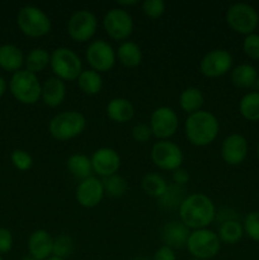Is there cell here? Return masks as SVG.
Returning <instances> with one entry per match:
<instances>
[{
  "instance_id": "cell-1",
  "label": "cell",
  "mask_w": 259,
  "mask_h": 260,
  "mask_svg": "<svg viewBox=\"0 0 259 260\" xmlns=\"http://www.w3.org/2000/svg\"><path fill=\"white\" fill-rule=\"evenodd\" d=\"M180 222L184 223L189 230L207 229L216 220L215 203L208 196L203 193H192L185 196L179 208Z\"/></svg>"
},
{
  "instance_id": "cell-2",
  "label": "cell",
  "mask_w": 259,
  "mask_h": 260,
  "mask_svg": "<svg viewBox=\"0 0 259 260\" xmlns=\"http://www.w3.org/2000/svg\"><path fill=\"white\" fill-rule=\"evenodd\" d=\"M184 132L190 144L197 147H205L217 139L220 122L213 113L201 109L188 114L184 123Z\"/></svg>"
},
{
  "instance_id": "cell-3",
  "label": "cell",
  "mask_w": 259,
  "mask_h": 260,
  "mask_svg": "<svg viewBox=\"0 0 259 260\" xmlns=\"http://www.w3.org/2000/svg\"><path fill=\"white\" fill-rule=\"evenodd\" d=\"M86 128V118L78 111H65L56 114L48 123V132L57 141H69L80 136Z\"/></svg>"
},
{
  "instance_id": "cell-4",
  "label": "cell",
  "mask_w": 259,
  "mask_h": 260,
  "mask_svg": "<svg viewBox=\"0 0 259 260\" xmlns=\"http://www.w3.org/2000/svg\"><path fill=\"white\" fill-rule=\"evenodd\" d=\"M9 90L19 103L32 106L41 99L42 84L40 83L36 74L22 69L13 74L10 78Z\"/></svg>"
},
{
  "instance_id": "cell-5",
  "label": "cell",
  "mask_w": 259,
  "mask_h": 260,
  "mask_svg": "<svg viewBox=\"0 0 259 260\" xmlns=\"http://www.w3.org/2000/svg\"><path fill=\"white\" fill-rule=\"evenodd\" d=\"M185 248L193 259L210 260L220 253L221 240L217 233L210 229L192 230L188 236Z\"/></svg>"
},
{
  "instance_id": "cell-6",
  "label": "cell",
  "mask_w": 259,
  "mask_h": 260,
  "mask_svg": "<svg viewBox=\"0 0 259 260\" xmlns=\"http://www.w3.org/2000/svg\"><path fill=\"white\" fill-rule=\"evenodd\" d=\"M50 68L56 78L62 81L78 80L83 73V62L78 53L69 47H57L52 51Z\"/></svg>"
},
{
  "instance_id": "cell-7",
  "label": "cell",
  "mask_w": 259,
  "mask_h": 260,
  "mask_svg": "<svg viewBox=\"0 0 259 260\" xmlns=\"http://www.w3.org/2000/svg\"><path fill=\"white\" fill-rule=\"evenodd\" d=\"M17 24L23 35L32 38L43 37L48 35L52 28L50 17L41 8L35 5H25L17 14Z\"/></svg>"
},
{
  "instance_id": "cell-8",
  "label": "cell",
  "mask_w": 259,
  "mask_h": 260,
  "mask_svg": "<svg viewBox=\"0 0 259 260\" xmlns=\"http://www.w3.org/2000/svg\"><path fill=\"white\" fill-rule=\"evenodd\" d=\"M226 23L234 32L248 36L259 25V14L254 7L246 3H235L226 10Z\"/></svg>"
},
{
  "instance_id": "cell-9",
  "label": "cell",
  "mask_w": 259,
  "mask_h": 260,
  "mask_svg": "<svg viewBox=\"0 0 259 260\" xmlns=\"http://www.w3.org/2000/svg\"><path fill=\"white\" fill-rule=\"evenodd\" d=\"M150 156H151L152 162L159 169L167 170V172H174L178 168L182 167L183 159H184L182 149L175 142L169 141V140H159L155 142L151 147Z\"/></svg>"
},
{
  "instance_id": "cell-10",
  "label": "cell",
  "mask_w": 259,
  "mask_h": 260,
  "mask_svg": "<svg viewBox=\"0 0 259 260\" xmlns=\"http://www.w3.org/2000/svg\"><path fill=\"white\" fill-rule=\"evenodd\" d=\"M103 28L112 40L124 41L134 32V19L124 8H112L104 14Z\"/></svg>"
},
{
  "instance_id": "cell-11",
  "label": "cell",
  "mask_w": 259,
  "mask_h": 260,
  "mask_svg": "<svg viewBox=\"0 0 259 260\" xmlns=\"http://www.w3.org/2000/svg\"><path fill=\"white\" fill-rule=\"evenodd\" d=\"M85 58L91 70L99 74L111 70L117 61L116 51L104 40H95L89 43L85 51Z\"/></svg>"
},
{
  "instance_id": "cell-12",
  "label": "cell",
  "mask_w": 259,
  "mask_h": 260,
  "mask_svg": "<svg viewBox=\"0 0 259 260\" xmlns=\"http://www.w3.org/2000/svg\"><path fill=\"white\" fill-rule=\"evenodd\" d=\"M98 19L90 10L81 9L74 13L68 22V35L75 42H88L95 35Z\"/></svg>"
},
{
  "instance_id": "cell-13",
  "label": "cell",
  "mask_w": 259,
  "mask_h": 260,
  "mask_svg": "<svg viewBox=\"0 0 259 260\" xmlns=\"http://www.w3.org/2000/svg\"><path fill=\"white\" fill-rule=\"evenodd\" d=\"M150 128L152 136L159 140H169L174 136L179 127V118L177 112L167 106L157 107L150 116Z\"/></svg>"
},
{
  "instance_id": "cell-14",
  "label": "cell",
  "mask_w": 259,
  "mask_h": 260,
  "mask_svg": "<svg viewBox=\"0 0 259 260\" xmlns=\"http://www.w3.org/2000/svg\"><path fill=\"white\" fill-rule=\"evenodd\" d=\"M233 63V55L228 50L216 48L203 56L200 62V71L206 78H220L231 70Z\"/></svg>"
},
{
  "instance_id": "cell-15",
  "label": "cell",
  "mask_w": 259,
  "mask_h": 260,
  "mask_svg": "<svg viewBox=\"0 0 259 260\" xmlns=\"http://www.w3.org/2000/svg\"><path fill=\"white\" fill-rule=\"evenodd\" d=\"M104 188L102 179L96 177H89L80 180L75 190V200L81 207L94 208L102 202L104 197Z\"/></svg>"
},
{
  "instance_id": "cell-16",
  "label": "cell",
  "mask_w": 259,
  "mask_h": 260,
  "mask_svg": "<svg viewBox=\"0 0 259 260\" xmlns=\"http://www.w3.org/2000/svg\"><path fill=\"white\" fill-rule=\"evenodd\" d=\"M91 167L93 173L102 178L117 174L121 168V156L111 147H99L91 154Z\"/></svg>"
},
{
  "instance_id": "cell-17",
  "label": "cell",
  "mask_w": 259,
  "mask_h": 260,
  "mask_svg": "<svg viewBox=\"0 0 259 260\" xmlns=\"http://www.w3.org/2000/svg\"><path fill=\"white\" fill-rule=\"evenodd\" d=\"M248 140L240 134H231L225 137L221 145V157L231 167H236L244 162L248 156Z\"/></svg>"
},
{
  "instance_id": "cell-18",
  "label": "cell",
  "mask_w": 259,
  "mask_h": 260,
  "mask_svg": "<svg viewBox=\"0 0 259 260\" xmlns=\"http://www.w3.org/2000/svg\"><path fill=\"white\" fill-rule=\"evenodd\" d=\"M28 253L37 260H46L52 256L53 238L48 231L36 230L30 234L27 243Z\"/></svg>"
},
{
  "instance_id": "cell-19",
  "label": "cell",
  "mask_w": 259,
  "mask_h": 260,
  "mask_svg": "<svg viewBox=\"0 0 259 260\" xmlns=\"http://www.w3.org/2000/svg\"><path fill=\"white\" fill-rule=\"evenodd\" d=\"M190 230L180 221H170L164 225L161 230V240L164 245L174 249L185 248Z\"/></svg>"
},
{
  "instance_id": "cell-20",
  "label": "cell",
  "mask_w": 259,
  "mask_h": 260,
  "mask_svg": "<svg viewBox=\"0 0 259 260\" xmlns=\"http://www.w3.org/2000/svg\"><path fill=\"white\" fill-rule=\"evenodd\" d=\"M66 98V84L61 79L56 76L46 79L45 83L42 84V93H41V99L45 103V106L50 108H57L62 104Z\"/></svg>"
},
{
  "instance_id": "cell-21",
  "label": "cell",
  "mask_w": 259,
  "mask_h": 260,
  "mask_svg": "<svg viewBox=\"0 0 259 260\" xmlns=\"http://www.w3.org/2000/svg\"><path fill=\"white\" fill-rule=\"evenodd\" d=\"M106 113L111 121L116 123H127L135 116V107L127 98H113L106 107Z\"/></svg>"
},
{
  "instance_id": "cell-22",
  "label": "cell",
  "mask_w": 259,
  "mask_h": 260,
  "mask_svg": "<svg viewBox=\"0 0 259 260\" xmlns=\"http://www.w3.org/2000/svg\"><path fill=\"white\" fill-rule=\"evenodd\" d=\"M25 56L23 55V51L18 46L12 43H5L0 46V69L9 73H17L22 70V66L24 65Z\"/></svg>"
},
{
  "instance_id": "cell-23",
  "label": "cell",
  "mask_w": 259,
  "mask_h": 260,
  "mask_svg": "<svg viewBox=\"0 0 259 260\" xmlns=\"http://www.w3.org/2000/svg\"><path fill=\"white\" fill-rule=\"evenodd\" d=\"M117 60L124 66V68L134 69L141 63L142 61V51L137 43L132 41H123L118 46L116 51Z\"/></svg>"
},
{
  "instance_id": "cell-24",
  "label": "cell",
  "mask_w": 259,
  "mask_h": 260,
  "mask_svg": "<svg viewBox=\"0 0 259 260\" xmlns=\"http://www.w3.org/2000/svg\"><path fill=\"white\" fill-rule=\"evenodd\" d=\"M258 76V71L250 63H240L231 70V81L234 85L241 89L254 88Z\"/></svg>"
},
{
  "instance_id": "cell-25",
  "label": "cell",
  "mask_w": 259,
  "mask_h": 260,
  "mask_svg": "<svg viewBox=\"0 0 259 260\" xmlns=\"http://www.w3.org/2000/svg\"><path fill=\"white\" fill-rule=\"evenodd\" d=\"M203 103H205V95H203L202 90L196 86H188L179 95L180 109L188 114L201 111Z\"/></svg>"
},
{
  "instance_id": "cell-26",
  "label": "cell",
  "mask_w": 259,
  "mask_h": 260,
  "mask_svg": "<svg viewBox=\"0 0 259 260\" xmlns=\"http://www.w3.org/2000/svg\"><path fill=\"white\" fill-rule=\"evenodd\" d=\"M66 167L73 177L80 180L91 177V173H93L90 157L84 154H73L71 156H69Z\"/></svg>"
},
{
  "instance_id": "cell-27",
  "label": "cell",
  "mask_w": 259,
  "mask_h": 260,
  "mask_svg": "<svg viewBox=\"0 0 259 260\" xmlns=\"http://www.w3.org/2000/svg\"><path fill=\"white\" fill-rule=\"evenodd\" d=\"M76 81H78L79 89L86 95H96V94L101 93L102 88H103L102 75L96 71L91 70V69L83 70V73L79 75Z\"/></svg>"
},
{
  "instance_id": "cell-28",
  "label": "cell",
  "mask_w": 259,
  "mask_h": 260,
  "mask_svg": "<svg viewBox=\"0 0 259 260\" xmlns=\"http://www.w3.org/2000/svg\"><path fill=\"white\" fill-rule=\"evenodd\" d=\"M51 53H48L47 50L42 47L32 48L29 52L27 53L24 58L25 70L30 71V73L36 74L42 73L48 65H50Z\"/></svg>"
},
{
  "instance_id": "cell-29",
  "label": "cell",
  "mask_w": 259,
  "mask_h": 260,
  "mask_svg": "<svg viewBox=\"0 0 259 260\" xmlns=\"http://www.w3.org/2000/svg\"><path fill=\"white\" fill-rule=\"evenodd\" d=\"M217 235L220 238L221 243L234 245L238 244L244 236L243 223L239 222V220H230L220 223L218 226Z\"/></svg>"
},
{
  "instance_id": "cell-30",
  "label": "cell",
  "mask_w": 259,
  "mask_h": 260,
  "mask_svg": "<svg viewBox=\"0 0 259 260\" xmlns=\"http://www.w3.org/2000/svg\"><path fill=\"white\" fill-rule=\"evenodd\" d=\"M142 190L146 193L147 196L152 198H157L159 200L165 192H167L169 184L167 180L157 173H147L141 182Z\"/></svg>"
},
{
  "instance_id": "cell-31",
  "label": "cell",
  "mask_w": 259,
  "mask_h": 260,
  "mask_svg": "<svg viewBox=\"0 0 259 260\" xmlns=\"http://www.w3.org/2000/svg\"><path fill=\"white\" fill-rule=\"evenodd\" d=\"M239 112L246 121H259V91H250L241 96L239 102Z\"/></svg>"
},
{
  "instance_id": "cell-32",
  "label": "cell",
  "mask_w": 259,
  "mask_h": 260,
  "mask_svg": "<svg viewBox=\"0 0 259 260\" xmlns=\"http://www.w3.org/2000/svg\"><path fill=\"white\" fill-rule=\"evenodd\" d=\"M103 183L104 193L108 194L109 197H122V196L126 193L128 184H127V180L123 177L118 174L111 175V177H107L102 179Z\"/></svg>"
},
{
  "instance_id": "cell-33",
  "label": "cell",
  "mask_w": 259,
  "mask_h": 260,
  "mask_svg": "<svg viewBox=\"0 0 259 260\" xmlns=\"http://www.w3.org/2000/svg\"><path fill=\"white\" fill-rule=\"evenodd\" d=\"M185 198L184 196V189L183 187L179 185H169L167 189V192L159 198V203L164 208H179L180 203L183 202V200Z\"/></svg>"
},
{
  "instance_id": "cell-34",
  "label": "cell",
  "mask_w": 259,
  "mask_h": 260,
  "mask_svg": "<svg viewBox=\"0 0 259 260\" xmlns=\"http://www.w3.org/2000/svg\"><path fill=\"white\" fill-rule=\"evenodd\" d=\"M74 251V241L70 236L60 235L53 239V256L68 259Z\"/></svg>"
},
{
  "instance_id": "cell-35",
  "label": "cell",
  "mask_w": 259,
  "mask_h": 260,
  "mask_svg": "<svg viewBox=\"0 0 259 260\" xmlns=\"http://www.w3.org/2000/svg\"><path fill=\"white\" fill-rule=\"evenodd\" d=\"M244 234L249 239L259 243V211H253L248 213L243 222Z\"/></svg>"
},
{
  "instance_id": "cell-36",
  "label": "cell",
  "mask_w": 259,
  "mask_h": 260,
  "mask_svg": "<svg viewBox=\"0 0 259 260\" xmlns=\"http://www.w3.org/2000/svg\"><path fill=\"white\" fill-rule=\"evenodd\" d=\"M10 160H12V164L14 165L15 169L20 170V172H27L33 167V157L25 150H14L10 155Z\"/></svg>"
},
{
  "instance_id": "cell-37",
  "label": "cell",
  "mask_w": 259,
  "mask_h": 260,
  "mask_svg": "<svg viewBox=\"0 0 259 260\" xmlns=\"http://www.w3.org/2000/svg\"><path fill=\"white\" fill-rule=\"evenodd\" d=\"M165 9H167V4L164 0H145L142 3V12L151 19L161 17L165 13Z\"/></svg>"
},
{
  "instance_id": "cell-38",
  "label": "cell",
  "mask_w": 259,
  "mask_h": 260,
  "mask_svg": "<svg viewBox=\"0 0 259 260\" xmlns=\"http://www.w3.org/2000/svg\"><path fill=\"white\" fill-rule=\"evenodd\" d=\"M243 51L251 60H259V35L251 33L244 37Z\"/></svg>"
},
{
  "instance_id": "cell-39",
  "label": "cell",
  "mask_w": 259,
  "mask_h": 260,
  "mask_svg": "<svg viewBox=\"0 0 259 260\" xmlns=\"http://www.w3.org/2000/svg\"><path fill=\"white\" fill-rule=\"evenodd\" d=\"M131 135L132 139L136 142H139V144H146V142H149L150 139H151L152 132L149 124L137 123L135 124L134 128H132Z\"/></svg>"
},
{
  "instance_id": "cell-40",
  "label": "cell",
  "mask_w": 259,
  "mask_h": 260,
  "mask_svg": "<svg viewBox=\"0 0 259 260\" xmlns=\"http://www.w3.org/2000/svg\"><path fill=\"white\" fill-rule=\"evenodd\" d=\"M13 248V235L8 229L0 228V255L7 254Z\"/></svg>"
},
{
  "instance_id": "cell-41",
  "label": "cell",
  "mask_w": 259,
  "mask_h": 260,
  "mask_svg": "<svg viewBox=\"0 0 259 260\" xmlns=\"http://www.w3.org/2000/svg\"><path fill=\"white\" fill-rule=\"evenodd\" d=\"M190 179L189 172H188L185 168H178L177 170L173 172V182H174L175 185H179V187H183V185L187 184Z\"/></svg>"
},
{
  "instance_id": "cell-42",
  "label": "cell",
  "mask_w": 259,
  "mask_h": 260,
  "mask_svg": "<svg viewBox=\"0 0 259 260\" xmlns=\"http://www.w3.org/2000/svg\"><path fill=\"white\" fill-rule=\"evenodd\" d=\"M152 260H177L174 250L167 245H163L154 253Z\"/></svg>"
},
{
  "instance_id": "cell-43",
  "label": "cell",
  "mask_w": 259,
  "mask_h": 260,
  "mask_svg": "<svg viewBox=\"0 0 259 260\" xmlns=\"http://www.w3.org/2000/svg\"><path fill=\"white\" fill-rule=\"evenodd\" d=\"M216 220L220 221L221 223L225 222V221H230V220H238V216L234 211H231L230 208H223L221 210L220 212L216 213Z\"/></svg>"
},
{
  "instance_id": "cell-44",
  "label": "cell",
  "mask_w": 259,
  "mask_h": 260,
  "mask_svg": "<svg viewBox=\"0 0 259 260\" xmlns=\"http://www.w3.org/2000/svg\"><path fill=\"white\" fill-rule=\"evenodd\" d=\"M7 88H8L7 80H5V79L3 78L2 75H0V98H2V96L5 94V91H7Z\"/></svg>"
},
{
  "instance_id": "cell-45",
  "label": "cell",
  "mask_w": 259,
  "mask_h": 260,
  "mask_svg": "<svg viewBox=\"0 0 259 260\" xmlns=\"http://www.w3.org/2000/svg\"><path fill=\"white\" fill-rule=\"evenodd\" d=\"M117 4L119 5V8H121V7H131V5H136L137 2H136V0H130V2L119 0V2H117Z\"/></svg>"
},
{
  "instance_id": "cell-46",
  "label": "cell",
  "mask_w": 259,
  "mask_h": 260,
  "mask_svg": "<svg viewBox=\"0 0 259 260\" xmlns=\"http://www.w3.org/2000/svg\"><path fill=\"white\" fill-rule=\"evenodd\" d=\"M20 260H37V259H35V258H33V256H30V255H29V254H28V255L23 256V258H22V259H20Z\"/></svg>"
},
{
  "instance_id": "cell-47",
  "label": "cell",
  "mask_w": 259,
  "mask_h": 260,
  "mask_svg": "<svg viewBox=\"0 0 259 260\" xmlns=\"http://www.w3.org/2000/svg\"><path fill=\"white\" fill-rule=\"evenodd\" d=\"M46 260H65V259H61V258H57V256H50V258L48 259H46Z\"/></svg>"
},
{
  "instance_id": "cell-48",
  "label": "cell",
  "mask_w": 259,
  "mask_h": 260,
  "mask_svg": "<svg viewBox=\"0 0 259 260\" xmlns=\"http://www.w3.org/2000/svg\"><path fill=\"white\" fill-rule=\"evenodd\" d=\"M256 156H258L259 159V142H258V146H256Z\"/></svg>"
},
{
  "instance_id": "cell-49",
  "label": "cell",
  "mask_w": 259,
  "mask_h": 260,
  "mask_svg": "<svg viewBox=\"0 0 259 260\" xmlns=\"http://www.w3.org/2000/svg\"><path fill=\"white\" fill-rule=\"evenodd\" d=\"M256 89H258V91H259V76H258V80H256Z\"/></svg>"
},
{
  "instance_id": "cell-50",
  "label": "cell",
  "mask_w": 259,
  "mask_h": 260,
  "mask_svg": "<svg viewBox=\"0 0 259 260\" xmlns=\"http://www.w3.org/2000/svg\"><path fill=\"white\" fill-rule=\"evenodd\" d=\"M136 260H149L147 258H137Z\"/></svg>"
},
{
  "instance_id": "cell-51",
  "label": "cell",
  "mask_w": 259,
  "mask_h": 260,
  "mask_svg": "<svg viewBox=\"0 0 259 260\" xmlns=\"http://www.w3.org/2000/svg\"><path fill=\"white\" fill-rule=\"evenodd\" d=\"M189 260H198V259H193V258H192V259H189Z\"/></svg>"
},
{
  "instance_id": "cell-52",
  "label": "cell",
  "mask_w": 259,
  "mask_h": 260,
  "mask_svg": "<svg viewBox=\"0 0 259 260\" xmlns=\"http://www.w3.org/2000/svg\"><path fill=\"white\" fill-rule=\"evenodd\" d=\"M0 260H3V258H2V255H0Z\"/></svg>"
},
{
  "instance_id": "cell-53",
  "label": "cell",
  "mask_w": 259,
  "mask_h": 260,
  "mask_svg": "<svg viewBox=\"0 0 259 260\" xmlns=\"http://www.w3.org/2000/svg\"><path fill=\"white\" fill-rule=\"evenodd\" d=\"M0 119H2V117H0Z\"/></svg>"
}]
</instances>
